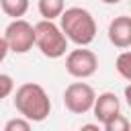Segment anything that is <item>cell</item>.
Returning <instances> with one entry per match:
<instances>
[{
    "instance_id": "1",
    "label": "cell",
    "mask_w": 131,
    "mask_h": 131,
    "mask_svg": "<svg viewBox=\"0 0 131 131\" xmlns=\"http://www.w3.org/2000/svg\"><path fill=\"white\" fill-rule=\"evenodd\" d=\"M59 29L66 35L68 41L76 43L78 47H86L94 41L96 37V20L90 14V10L82 8V6H72V8H63V12L59 14Z\"/></svg>"
},
{
    "instance_id": "2",
    "label": "cell",
    "mask_w": 131,
    "mask_h": 131,
    "mask_svg": "<svg viewBox=\"0 0 131 131\" xmlns=\"http://www.w3.org/2000/svg\"><path fill=\"white\" fill-rule=\"evenodd\" d=\"M14 108L31 123H41L51 113V100L41 84L25 82L14 92Z\"/></svg>"
},
{
    "instance_id": "3",
    "label": "cell",
    "mask_w": 131,
    "mask_h": 131,
    "mask_svg": "<svg viewBox=\"0 0 131 131\" xmlns=\"http://www.w3.org/2000/svg\"><path fill=\"white\" fill-rule=\"evenodd\" d=\"M33 29H35V45H37V49H39L45 57L57 59V57H61V55L66 53V49H68V39H66V35L61 33V29H59L53 20L43 18V20H39Z\"/></svg>"
},
{
    "instance_id": "4",
    "label": "cell",
    "mask_w": 131,
    "mask_h": 131,
    "mask_svg": "<svg viewBox=\"0 0 131 131\" xmlns=\"http://www.w3.org/2000/svg\"><path fill=\"white\" fill-rule=\"evenodd\" d=\"M4 41L8 45V51L14 53H27L33 49L35 45V29L29 20L20 18H12V23L6 27L4 31Z\"/></svg>"
},
{
    "instance_id": "5",
    "label": "cell",
    "mask_w": 131,
    "mask_h": 131,
    "mask_svg": "<svg viewBox=\"0 0 131 131\" xmlns=\"http://www.w3.org/2000/svg\"><path fill=\"white\" fill-rule=\"evenodd\" d=\"M94 88L86 82H72L63 90V106L74 115H84L94 104Z\"/></svg>"
},
{
    "instance_id": "6",
    "label": "cell",
    "mask_w": 131,
    "mask_h": 131,
    "mask_svg": "<svg viewBox=\"0 0 131 131\" xmlns=\"http://www.w3.org/2000/svg\"><path fill=\"white\" fill-rule=\"evenodd\" d=\"M98 70V57L90 49H72L66 57V72L72 78H90Z\"/></svg>"
},
{
    "instance_id": "7",
    "label": "cell",
    "mask_w": 131,
    "mask_h": 131,
    "mask_svg": "<svg viewBox=\"0 0 131 131\" xmlns=\"http://www.w3.org/2000/svg\"><path fill=\"white\" fill-rule=\"evenodd\" d=\"M96 117V121L100 125H104L106 121H111L113 117H117L121 113V100L115 92H102L98 96H94V104L90 108Z\"/></svg>"
},
{
    "instance_id": "8",
    "label": "cell",
    "mask_w": 131,
    "mask_h": 131,
    "mask_svg": "<svg viewBox=\"0 0 131 131\" xmlns=\"http://www.w3.org/2000/svg\"><path fill=\"white\" fill-rule=\"evenodd\" d=\"M108 41L117 49H127L131 45V18L129 16H115L108 25Z\"/></svg>"
},
{
    "instance_id": "9",
    "label": "cell",
    "mask_w": 131,
    "mask_h": 131,
    "mask_svg": "<svg viewBox=\"0 0 131 131\" xmlns=\"http://www.w3.org/2000/svg\"><path fill=\"white\" fill-rule=\"evenodd\" d=\"M37 8H39V14L47 20H53L57 18L63 8H66V0H39L37 2Z\"/></svg>"
},
{
    "instance_id": "10",
    "label": "cell",
    "mask_w": 131,
    "mask_h": 131,
    "mask_svg": "<svg viewBox=\"0 0 131 131\" xmlns=\"http://www.w3.org/2000/svg\"><path fill=\"white\" fill-rule=\"evenodd\" d=\"M0 8L6 16L20 18L29 10V0H0Z\"/></svg>"
},
{
    "instance_id": "11",
    "label": "cell",
    "mask_w": 131,
    "mask_h": 131,
    "mask_svg": "<svg viewBox=\"0 0 131 131\" xmlns=\"http://www.w3.org/2000/svg\"><path fill=\"white\" fill-rule=\"evenodd\" d=\"M115 68H117V72H119V76H121L123 80L131 82V51H129V49H125V51L119 53Z\"/></svg>"
},
{
    "instance_id": "12",
    "label": "cell",
    "mask_w": 131,
    "mask_h": 131,
    "mask_svg": "<svg viewBox=\"0 0 131 131\" xmlns=\"http://www.w3.org/2000/svg\"><path fill=\"white\" fill-rule=\"evenodd\" d=\"M102 127H104V131H127L129 129V119L119 113L117 117H113L111 121H106Z\"/></svg>"
},
{
    "instance_id": "13",
    "label": "cell",
    "mask_w": 131,
    "mask_h": 131,
    "mask_svg": "<svg viewBox=\"0 0 131 131\" xmlns=\"http://www.w3.org/2000/svg\"><path fill=\"white\" fill-rule=\"evenodd\" d=\"M29 129H31V121L25 119V117L10 119V121H6V125H4V131H29Z\"/></svg>"
},
{
    "instance_id": "14",
    "label": "cell",
    "mask_w": 131,
    "mask_h": 131,
    "mask_svg": "<svg viewBox=\"0 0 131 131\" xmlns=\"http://www.w3.org/2000/svg\"><path fill=\"white\" fill-rule=\"evenodd\" d=\"M12 90H14V80H12L8 74H0V102H2L6 96H10Z\"/></svg>"
},
{
    "instance_id": "15",
    "label": "cell",
    "mask_w": 131,
    "mask_h": 131,
    "mask_svg": "<svg viewBox=\"0 0 131 131\" xmlns=\"http://www.w3.org/2000/svg\"><path fill=\"white\" fill-rule=\"evenodd\" d=\"M6 53H8V45H6V41H4V37H0V63L4 61V57H6Z\"/></svg>"
},
{
    "instance_id": "16",
    "label": "cell",
    "mask_w": 131,
    "mask_h": 131,
    "mask_svg": "<svg viewBox=\"0 0 131 131\" xmlns=\"http://www.w3.org/2000/svg\"><path fill=\"white\" fill-rule=\"evenodd\" d=\"M82 129H88V131H98V125H82Z\"/></svg>"
},
{
    "instance_id": "17",
    "label": "cell",
    "mask_w": 131,
    "mask_h": 131,
    "mask_svg": "<svg viewBox=\"0 0 131 131\" xmlns=\"http://www.w3.org/2000/svg\"><path fill=\"white\" fill-rule=\"evenodd\" d=\"M102 2H104V4H119L121 0H102Z\"/></svg>"
}]
</instances>
